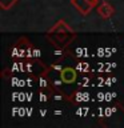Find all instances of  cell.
Masks as SVG:
<instances>
[{"label":"cell","mask_w":124,"mask_h":128,"mask_svg":"<svg viewBox=\"0 0 124 128\" xmlns=\"http://www.w3.org/2000/svg\"><path fill=\"white\" fill-rule=\"evenodd\" d=\"M76 78V74L74 70H71V68H66L63 72H62V79L64 80L66 83H72Z\"/></svg>","instance_id":"1"}]
</instances>
